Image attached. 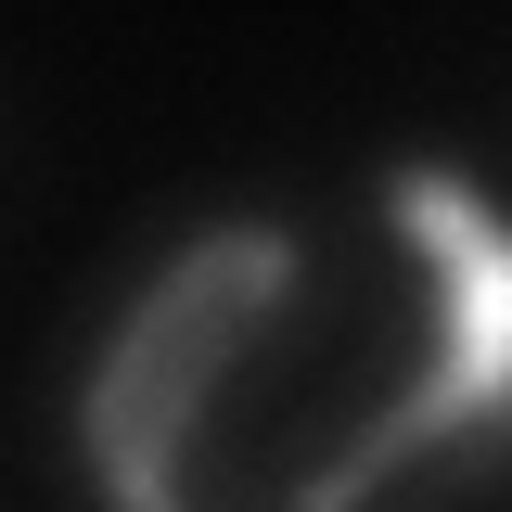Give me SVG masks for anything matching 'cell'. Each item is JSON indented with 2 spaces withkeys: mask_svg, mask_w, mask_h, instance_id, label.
Here are the masks:
<instances>
[{
  "mask_svg": "<svg viewBox=\"0 0 512 512\" xmlns=\"http://www.w3.org/2000/svg\"><path fill=\"white\" fill-rule=\"evenodd\" d=\"M295 269H308V256H295V231H282V218H256L244 256H231V282L192 308V333L154 359V372H141V397H128V436H116V461H103V500H116V512H180L167 461H180V436L205 423V397L231 384V359H244L256 333L282 320Z\"/></svg>",
  "mask_w": 512,
  "mask_h": 512,
  "instance_id": "obj_1",
  "label": "cell"
},
{
  "mask_svg": "<svg viewBox=\"0 0 512 512\" xmlns=\"http://www.w3.org/2000/svg\"><path fill=\"white\" fill-rule=\"evenodd\" d=\"M244 231H256V218H218V231H192V244L167 256V269H154V282H141L128 308H116L103 359L77 372V461H90V487H103V461H116V436H128V397H141V372H154V359H167V346L192 333V308H205V295L231 282Z\"/></svg>",
  "mask_w": 512,
  "mask_h": 512,
  "instance_id": "obj_2",
  "label": "cell"
}]
</instances>
